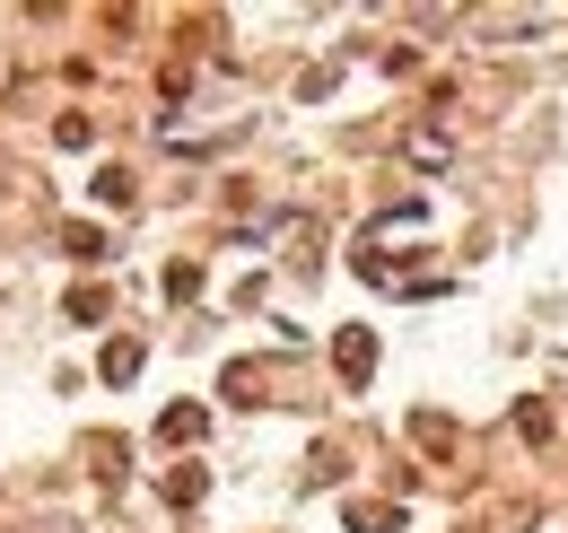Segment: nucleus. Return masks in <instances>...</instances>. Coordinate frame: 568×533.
<instances>
[{"label": "nucleus", "instance_id": "obj_1", "mask_svg": "<svg viewBox=\"0 0 568 533\" xmlns=\"http://www.w3.org/2000/svg\"><path fill=\"white\" fill-rule=\"evenodd\" d=\"M333 359H342V376H351V385H367V376H376V333H367V324H351Z\"/></svg>", "mask_w": 568, "mask_h": 533}, {"label": "nucleus", "instance_id": "obj_2", "mask_svg": "<svg viewBox=\"0 0 568 533\" xmlns=\"http://www.w3.org/2000/svg\"><path fill=\"white\" fill-rule=\"evenodd\" d=\"M412 429H420V446H437V455H446V446H455V420H437V411H420V420H412Z\"/></svg>", "mask_w": 568, "mask_h": 533}]
</instances>
